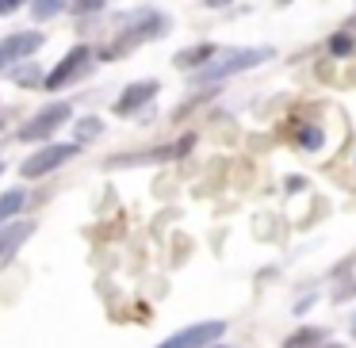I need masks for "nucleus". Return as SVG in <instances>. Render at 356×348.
I'll list each match as a JSON object with an SVG mask.
<instances>
[{
    "mask_svg": "<svg viewBox=\"0 0 356 348\" xmlns=\"http://www.w3.org/2000/svg\"><path fill=\"white\" fill-rule=\"evenodd\" d=\"M0 169H4V165H0Z\"/></svg>",
    "mask_w": 356,
    "mask_h": 348,
    "instance_id": "obj_19",
    "label": "nucleus"
},
{
    "mask_svg": "<svg viewBox=\"0 0 356 348\" xmlns=\"http://www.w3.org/2000/svg\"><path fill=\"white\" fill-rule=\"evenodd\" d=\"M211 54H215V47H195V50H184V54L177 58V65H180V69H188V65H203V62H211Z\"/></svg>",
    "mask_w": 356,
    "mask_h": 348,
    "instance_id": "obj_11",
    "label": "nucleus"
},
{
    "mask_svg": "<svg viewBox=\"0 0 356 348\" xmlns=\"http://www.w3.org/2000/svg\"><path fill=\"white\" fill-rule=\"evenodd\" d=\"M39 47H42V35H35V31H27V35H12V39H4V42H0V69H4L8 62H19V58L35 54Z\"/></svg>",
    "mask_w": 356,
    "mask_h": 348,
    "instance_id": "obj_7",
    "label": "nucleus"
},
{
    "mask_svg": "<svg viewBox=\"0 0 356 348\" xmlns=\"http://www.w3.org/2000/svg\"><path fill=\"white\" fill-rule=\"evenodd\" d=\"M70 115H73V108H70V103H50L47 111H39V115H35L31 123H27L24 131H19V138H24V142L47 138V134H54V131H58V126H62Z\"/></svg>",
    "mask_w": 356,
    "mask_h": 348,
    "instance_id": "obj_3",
    "label": "nucleus"
},
{
    "mask_svg": "<svg viewBox=\"0 0 356 348\" xmlns=\"http://www.w3.org/2000/svg\"><path fill=\"white\" fill-rule=\"evenodd\" d=\"M222 329H226L222 322H200V325L180 329L177 337H169L165 345H157V348H203V345H211L215 337H222Z\"/></svg>",
    "mask_w": 356,
    "mask_h": 348,
    "instance_id": "obj_4",
    "label": "nucleus"
},
{
    "mask_svg": "<svg viewBox=\"0 0 356 348\" xmlns=\"http://www.w3.org/2000/svg\"><path fill=\"white\" fill-rule=\"evenodd\" d=\"M154 92H157V85L154 81H142V85H134V88H127L123 96H119V103H115V111L119 115H131V111H138L146 100H154Z\"/></svg>",
    "mask_w": 356,
    "mask_h": 348,
    "instance_id": "obj_9",
    "label": "nucleus"
},
{
    "mask_svg": "<svg viewBox=\"0 0 356 348\" xmlns=\"http://www.w3.org/2000/svg\"><path fill=\"white\" fill-rule=\"evenodd\" d=\"M65 0H35V19H50L54 12H62Z\"/></svg>",
    "mask_w": 356,
    "mask_h": 348,
    "instance_id": "obj_12",
    "label": "nucleus"
},
{
    "mask_svg": "<svg viewBox=\"0 0 356 348\" xmlns=\"http://www.w3.org/2000/svg\"><path fill=\"white\" fill-rule=\"evenodd\" d=\"M104 0H73V12H92V8H100Z\"/></svg>",
    "mask_w": 356,
    "mask_h": 348,
    "instance_id": "obj_17",
    "label": "nucleus"
},
{
    "mask_svg": "<svg viewBox=\"0 0 356 348\" xmlns=\"http://www.w3.org/2000/svg\"><path fill=\"white\" fill-rule=\"evenodd\" d=\"M318 142H322V131H318V126H307V131H299V146H302V149H314Z\"/></svg>",
    "mask_w": 356,
    "mask_h": 348,
    "instance_id": "obj_15",
    "label": "nucleus"
},
{
    "mask_svg": "<svg viewBox=\"0 0 356 348\" xmlns=\"http://www.w3.org/2000/svg\"><path fill=\"white\" fill-rule=\"evenodd\" d=\"M188 146H195V138H180L177 146H165V149H149V154H119V157H111V169L115 165H146V161H172V157H180V154H188Z\"/></svg>",
    "mask_w": 356,
    "mask_h": 348,
    "instance_id": "obj_6",
    "label": "nucleus"
},
{
    "mask_svg": "<svg viewBox=\"0 0 356 348\" xmlns=\"http://www.w3.org/2000/svg\"><path fill=\"white\" fill-rule=\"evenodd\" d=\"M92 134H100V119H85V123H77V146H85Z\"/></svg>",
    "mask_w": 356,
    "mask_h": 348,
    "instance_id": "obj_14",
    "label": "nucleus"
},
{
    "mask_svg": "<svg viewBox=\"0 0 356 348\" xmlns=\"http://www.w3.org/2000/svg\"><path fill=\"white\" fill-rule=\"evenodd\" d=\"M330 50L333 54H348V50H353V39H348V35H333V42H330Z\"/></svg>",
    "mask_w": 356,
    "mask_h": 348,
    "instance_id": "obj_16",
    "label": "nucleus"
},
{
    "mask_svg": "<svg viewBox=\"0 0 356 348\" xmlns=\"http://www.w3.org/2000/svg\"><path fill=\"white\" fill-rule=\"evenodd\" d=\"M24 0H0V12H12V8H19Z\"/></svg>",
    "mask_w": 356,
    "mask_h": 348,
    "instance_id": "obj_18",
    "label": "nucleus"
},
{
    "mask_svg": "<svg viewBox=\"0 0 356 348\" xmlns=\"http://www.w3.org/2000/svg\"><path fill=\"white\" fill-rule=\"evenodd\" d=\"M272 50H230V58H218L211 69H203L200 77V85H207V81H218V77H230V73H241V69H249V65H257V62H264Z\"/></svg>",
    "mask_w": 356,
    "mask_h": 348,
    "instance_id": "obj_2",
    "label": "nucleus"
},
{
    "mask_svg": "<svg viewBox=\"0 0 356 348\" xmlns=\"http://www.w3.org/2000/svg\"><path fill=\"white\" fill-rule=\"evenodd\" d=\"M12 77H16V81H19V85H24V88H39L42 73L35 69V65H27V69H16V73H12Z\"/></svg>",
    "mask_w": 356,
    "mask_h": 348,
    "instance_id": "obj_13",
    "label": "nucleus"
},
{
    "mask_svg": "<svg viewBox=\"0 0 356 348\" xmlns=\"http://www.w3.org/2000/svg\"><path fill=\"white\" fill-rule=\"evenodd\" d=\"M35 233V222H12V226H0V268L16 256V249L24 245L27 238Z\"/></svg>",
    "mask_w": 356,
    "mask_h": 348,
    "instance_id": "obj_8",
    "label": "nucleus"
},
{
    "mask_svg": "<svg viewBox=\"0 0 356 348\" xmlns=\"http://www.w3.org/2000/svg\"><path fill=\"white\" fill-rule=\"evenodd\" d=\"M24 199H27V195L19 192V188H12V192H4V195H0V222L16 215V210L24 207Z\"/></svg>",
    "mask_w": 356,
    "mask_h": 348,
    "instance_id": "obj_10",
    "label": "nucleus"
},
{
    "mask_svg": "<svg viewBox=\"0 0 356 348\" xmlns=\"http://www.w3.org/2000/svg\"><path fill=\"white\" fill-rule=\"evenodd\" d=\"M85 69H88V50L85 47H73L70 58H62V62H58V69L42 81V88H62V85H70V81H77Z\"/></svg>",
    "mask_w": 356,
    "mask_h": 348,
    "instance_id": "obj_5",
    "label": "nucleus"
},
{
    "mask_svg": "<svg viewBox=\"0 0 356 348\" xmlns=\"http://www.w3.org/2000/svg\"><path fill=\"white\" fill-rule=\"evenodd\" d=\"M81 154V146L77 142H70V146H42L39 154H31L24 165H19V176H27V180H39V176H47V172H54L58 165H65L70 157H77Z\"/></svg>",
    "mask_w": 356,
    "mask_h": 348,
    "instance_id": "obj_1",
    "label": "nucleus"
}]
</instances>
